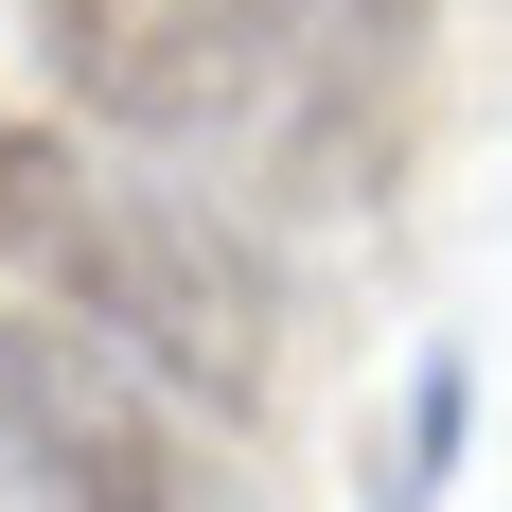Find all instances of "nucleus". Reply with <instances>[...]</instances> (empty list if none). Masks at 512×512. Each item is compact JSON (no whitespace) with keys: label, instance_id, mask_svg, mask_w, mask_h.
Instances as JSON below:
<instances>
[{"label":"nucleus","instance_id":"nucleus-1","mask_svg":"<svg viewBox=\"0 0 512 512\" xmlns=\"http://www.w3.org/2000/svg\"><path fill=\"white\" fill-rule=\"evenodd\" d=\"M442 0H36L53 124L212 212H336L389 177Z\"/></svg>","mask_w":512,"mask_h":512},{"label":"nucleus","instance_id":"nucleus-2","mask_svg":"<svg viewBox=\"0 0 512 512\" xmlns=\"http://www.w3.org/2000/svg\"><path fill=\"white\" fill-rule=\"evenodd\" d=\"M0 265L36 283L18 318L124 354L142 389H177L195 424L212 407L248 424L265 389H283V336H301L283 248H265L248 212H212L195 177H142V159L71 142V124H0Z\"/></svg>","mask_w":512,"mask_h":512},{"label":"nucleus","instance_id":"nucleus-3","mask_svg":"<svg viewBox=\"0 0 512 512\" xmlns=\"http://www.w3.org/2000/svg\"><path fill=\"white\" fill-rule=\"evenodd\" d=\"M0 495L18 512H248L177 389H142L124 354L53 336V318H0Z\"/></svg>","mask_w":512,"mask_h":512}]
</instances>
